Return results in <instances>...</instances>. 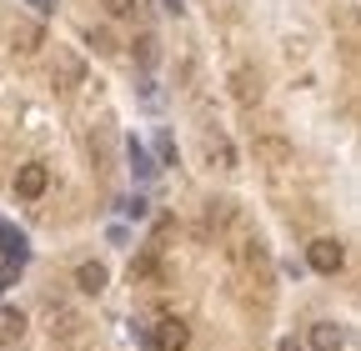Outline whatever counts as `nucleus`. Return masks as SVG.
I'll use <instances>...</instances> for the list:
<instances>
[{
  "instance_id": "2",
  "label": "nucleus",
  "mask_w": 361,
  "mask_h": 351,
  "mask_svg": "<svg viewBox=\"0 0 361 351\" xmlns=\"http://www.w3.org/2000/svg\"><path fill=\"white\" fill-rule=\"evenodd\" d=\"M45 186H51V171H45L40 161H30V166L16 171V196H20V201H40Z\"/></svg>"
},
{
  "instance_id": "1",
  "label": "nucleus",
  "mask_w": 361,
  "mask_h": 351,
  "mask_svg": "<svg viewBox=\"0 0 361 351\" xmlns=\"http://www.w3.org/2000/svg\"><path fill=\"white\" fill-rule=\"evenodd\" d=\"M306 261H311V271H322V276H336L341 271V261H346V246L322 236V241H311L306 246Z\"/></svg>"
},
{
  "instance_id": "4",
  "label": "nucleus",
  "mask_w": 361,
  "mask_h": 351,
  "mask_svg": "<svg viewBox=\"0 0 361 351\" xmlns=\"http://www.w3.org/2000/svg\"><path fill=\"white\" fill-rule=\"evenodd\" d=\"M106 281H111V271L101 266V261H85V266H75V286H80V291H90V296H101V291H106Z\"/></svg>"
},
{
  "instance_id": "15",
  "label": "nucleus",
  "mask_w": 361,
  "mask_h": 351,
  "mask_svg": "<svg viewBox=\"0 0 361 351\" xmlns=\"http://www.w3.org/2000/svg\"><path fill=\"white\" fill-rule=\"evenodd\" d=\"M30 6H35V16H51V11H56V0H30Z\"/></svg>"
},
{
  "instance_id": "8",
  "label": "nucleus",
  "mask_w": 361,
  "mask_h": 351,
  "mask_svg": "<svg viewBox=\"0 0 361 351\" xmlns=\"http://www.w3.org/2000/svg\"><path fill=\"white\" fill-rule=\"evenodd\" d=\"M256 156H261V161H271V166H286L296 151H291L286 141H276V136H261V141H256Z\"/></svg>"
},
{
  "instance_id": "3",
  "label": "nucleus",
  "mask_w": 361,
  "mask_h": 351,
  "mask_svg": "<svg viewBox=\"0 0 361 351\" xmlns=\"http://www.w3.org/2000/svg\"><path fill=\"white\" fill-rule=\"evenodd\" d=\"M186 341H191V331H186V321H180V316H161V321H156V336H151L156 351H186Z\"/></svg>"
},
{
  "instance_id": "12",
  "label": "nucleus",
  "mask_w": 361,
  "mask_h": 351,
  "mask_svg": "<svg viewBox=\"0 0 361 351\" xmlns=\"http://www.w3.org/2000/svg\"><path fill=\"white\" fill-rule=\"evenodd\" d=\"M206 156L221 161V166H236V156H231V146H226V141H206Z\"/></svg>"
},
{
  "instance_id": "5",
  "label": "nucleus",
  "mask_w": 361,
  "mask_h": 351,
  "mask_svg": "<svg viewBox=\"0 0 361 351\" xmlns=\"http://www.w3.org/2000/svg\"><path fill=\"white\" fill-rule=\"evenodd\" d=\"M45 40V25H35V20H20L16 30H11V51H20V56H30L35 46Z\"/></svg>"
},
{
  "instance_id": "11",
  "label": "nucleus",
  "mask_w": 361,
  "mask_h": 351,
  "mask_svg": "<svg viewBox=\"0 0 361 351\" xmlns=\"http://www.w3.org/2000/svg\"><path fill=\"white\" fill-rule=\"evenodd\" d=\"M90 46H96L101 56H116V51H121V46H116V35H111V30H90Z\"/></svg>"
},
{
  "instance_id": "13",
  "label": "nucleus",
  "mask_w": 361,
  "mask_h": 351,
  "mask_svg": "<svg viewBox=\"0 0 361 351\" xmlns=\"http://www.w3.org/2000/svg\"><path fill=\"white\" fill-rule=\"evenodd\" d=\"M135 56H141L146 66H156V35H141V40H135Z\"/></svg>"
},
{
  "instance_id": "14",
  "label": "nucleus",
  "mask_w": 361,
  "mask_h": 351,
  "mask_svg": "<svg viewBox=\"0 0 361 351\" xmlns=\"http://www.w3.org/2000/svg\"><path fill=\"white\" fill-rule=\"evenodd\" d=\"M101 6H106L111 16H130V11H135V0H101Z\"/></svg>"
},
{
  "instance_id": "9",
  "label": "nucleus",
  "mask_w": 361,
  "mask_h": 351,
  "mask_svg": "<svg viewBox=\"0 0 361 351\" xmlns=\"http://www.w3.org/2000/svg\"><path fill=\"white\" fill-rule=\"evenodd\" d=\"M25 331V316L16 312V306H0V341H16Z\"/></svg>"
},
{
  "instance_id": "10",
  "label": "nucleus",
  "mask_w": 361,
  "mask_h": 351,
  "mask_svg": "<svg viewBox=\"0 0 361 351\" xmlns=\"http://www.w3.org/2000/svg\"><path fill=\"white\" fill-rule=\"evenodd\" d=\"M130 276H141V281H166V271L156 266L151 256H141V261H135V266H130Z\"/></svg>"
},
{
  "instance_id": "7",
  "label": "nucleus",
  "mask_w": 361,
  "mask_h": 351,
  "mask_svg": "<svg viewBox=\"0 0 361 351\" xmlns=\"http://www.w3.org/2000/svg\"><path fill=\"white\" fill-rule=\"evenodd\" d=\"M231 85H236V101H241V106H256V101H261V75H256L251 66H241V70L231 75Z\"/></svg>"
},
{
  "instance_id": "6",
  "label": "nucleus",
  "mask_w": 361,
  "mask_h": 351,
  "mask_svg": "<svg viewBox=\"0 0 361 351\" xmlns=\"http://www.w3.org/2000/svg\"><path fill=\"white\" fill-rule=\"evenodd\" d=\"M311 346H316V351H341V346H346V331H341L336 321H316V326H311Z\"/></svg>"
}]
</instances>
